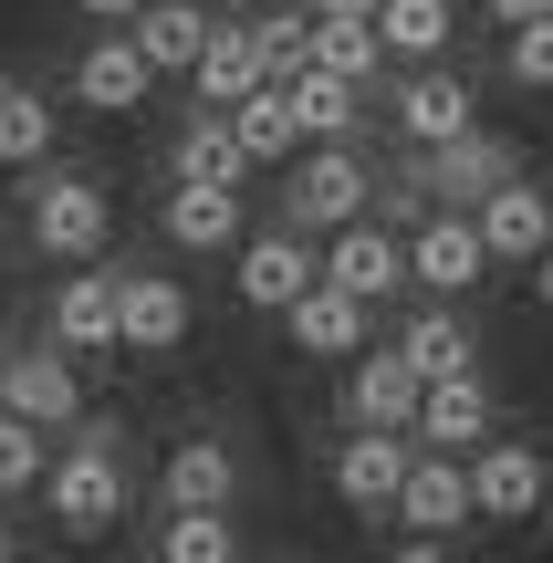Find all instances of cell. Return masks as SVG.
<instances>
[{"mask_svg":"<svg viewBox=\"0 0 553 563\" xmlns=\"http://www.w3.org/2000/svg\"><path fill=\"white\" fill-rule=\"evenodd\" d=\"M53 344L63 355H125V302H115V272H74L53 292Z\"/></svg>","mask_w":553,"mask_h":563,"instance_id":"obj_12","label":"cell"},{"mask_svg":"<svg viewBox=\"0 0 553 563\" xmlns=\"http://www.w3.org/2000/svg\"><path fill=\"white\" fill-rule=\"evenodd\" d=\"M376 32H387L397 63H439L450 32H460V11H450V0H376Z\"/></svg>","mask_w":553,"mask_h":563,"instance_id":"obj_26","label":"cell"},{"mask_svg":"<svg viewBox=\"0 0 553 563\" xmlns=\"http://www.w3.org/2000/svg\"><path fill=\"white\" fill-rule=\"evenodd\" d=\"M178 178H230V188L251 178V157H241V125H230L220 104H209V115L178 136Z\"/></svg>","mask_w":553,"mask_h":563,"instance_id":"obj_31","label":"cell"},{"mask_svg":"<svg viewBox=\"0 0 553 563\" xmlns=\"http://www.w3.org/2000/svg\"><path fill=\"white\" fill-rule=\"evenodd\" d=\"M345 407H355V428H418V407H429V376H418L397 344H376V355H355Z\"/></svg>","mask_w":553,"mask_h":563,"instance_id":"obj_13","label":"cell"},{"mask_svg":"<svg viewBox=\"0 0 553 563\" xmlns=\"http://www.w3.org/2000/svg\"><path fill=\"white\" fill-rule=\"evenodd\" d=\"M397 355H408L429 386H439V376H471V365H480V355H471V323H460L450 302H429V313H418L408 334H397Z\"/></svg>","mask_w":553,"mask_h":563,"instance_id":"obj_27","label":"cell"},{"mask_svg":"<svg viewBox=\"0 0 553 563\" xmlns=\"http://www.w3.org/2000/svg\"><path fill=\"white\" fill-rule=\"evenodd\" d=\"M167 511H230V490H241V460H230L220 439H178L167 449Z\"/></svg>","mask_w":553,"mask_h":563,"instance_id":"obj_23","label":"cell"},{"mask_svg":"<svg viewBox=\"0 0 553 563\" xmlns=\"http://www.w3.org/2000/svg\"><path fill=\"white\" fill-rule=\"evenodd\" d=\"M209 0H146L136 11V53L157 63V74H199V53H209Z\"/></svg>","mask_w":553,"mask_h":563,"instance_id":"obj_21","label":"cell"},{"mask_svg":"<svg viewBox=\"0 0 553 563\" xmlns=\"http://www.w3.org/2000/svg\"><path fill=\"white\" fill-rule=\"evenodd\" d=\"M418 167H429L439 209H480L491 188H512V178H522V157H512L501 136H480V125H471V136H450V146H418Z\"/></svg>","mask_w":553,"mask_h":563,"instance_id":"obj_8","label":"cell"},{"mask_svg":"<svg viewBox=\"0 0 553 563\" xmlns=\"http://www.w3.org/2000/svg\"><path fill=\"white\" fill-rule=\"evenodd\" d=\"M418 428H355L345 449H334V490H345V511H397V490H408L418 470Z\"/></svg>","mask_w":553,"mask_h":563,"instance_id":"obj_6","label":"cell"},{"mask_svg":"<svg viewBox=\"0 0 553 563\" xmlns=\"http://www.w3.org/2000/svg\"><path fill=\"white\" fill-rule=\"evenodd\" d=\"M397 522H408V532H429V543H450L460 522H480V501H471V470H460L450 449H418L408 490H397Z\"/></svg>","mask_w":553,"mask_h":563,"instance_id":"obj_10","label":"cell"},{"mask_svg":"<svg viewBox=\"0 0 553 563\" xmlns=\"http://www.w3.org/2000/svg\"><path fill=\"white\" fill-rule=\"evenodd\" d=\"M283 95H292V115H303V146H355V125H366V84L303 63V74H283Z\"/></svg>","mask_w":553,"mask_h":563,"instance_id":"obj_17","label":"cell"},{"mask_svg":"<svg viewBox=\"0 0 553 563\" xmlns=\"http://www.w3.org/2000/svg\"><path fill=\"white\" fill-rule=\"evenodd\" d=\"M512 84H522V95H553V11L512 32Z\"/></svg>","mask_w":553,"mask_h":563,"instance_id":"obj_35","label":"cell"},{"mask_svg":"<svg viewBox=\"0 0 553 563\" xmlns=\"http://www.w3.org/2000/svg\"><path fill=\"white\" fill-rule=\"evenodd\" d=\"M157 563H241V522L230 511H167Z\"/></svg>","mask_w":553,"mask_h":563,"instance_id":"obj_29","label":"cell"},{"mask_svg":"<svg viewBox=\"0 0 553 563\" xmlns=\"http://www.w3.org/2000/svg\"><path fill=\"white\" fill-rule=\"evenodd\" d=\"M0 563H11V522H0Z\"/></svg>","mask_w":553,"mask_h":563,"instance_id":"obj_42","label":"cell"},{"mask_svg":"<svg viewBox=\"0 0 553 563\" xmlns=\"http://www.w3.org/2000/svg\"><path fill=\"white\" fill-rule=\"evenodd\" d=\"M387 563H450V543H429V532H418V543H397Z\"/></svg>","mask_w":553,"mask_h":563,"instance_id":"obj_37","label":"cell"},{"mask_svg":"<svg viewBox=\"0 0 553 563\" xmlns=\"http://www.w3.org/2000/svg\"><path fill=\"white\" fill-rule=\"evenodd\" d=\"M32 481H53L42 428H32V418H0V501H11V490H32Z\"/></svg>","mask_w":553,"mask_h":563,"instance_id":"obj_34","label":"cell"},{"mask_svg":"<svg viewBox=\"0 0 553 563\" xmlns=\"http://www.w3.org/2000/svg\"><path fill=\"white\" fill-rule=\"evenodd\" d=\"M313 11H355V21H376V0H313Z\"/></svg>","mask_w":553,"mask_h":563,"instance_id":"obj_40","label":"cell"},{"mask_svg":"<svg viewBox=\"0 0 553 563\" xmlns=\"http://www.w3.org/2000/svg\"><path fill=\"white\" fill-rule=\"evenodd\" d=\"M0 418H11V386H0Z\"/></svg>","mask_w":553,"mask_h":563,"instance_id":"obj_43","label":"cell"},{"mask_svg":"<svg viewBox=\"0 0 553 563\" xmlns=\"http://www.w3.org/2000/svg\"><path fill=\"white\" fill-rule=\"evenodd\" d=\"M0 386H11V418H32V428H74L84 418V386H74V355L63 344H21L0 365Z\"/></svg>","mask_w":553,"mask_h":563,"instance_id":"obj_11","label":"cell"},{"mask_svg":"<svg viewBox=\"0 0 553 563\" xmlns=\"http://www.w3.org/2000/svg\"><path fill=\"white\" fill-rule=\"evenodd\" d=\"M366 209H376V178H366L355 146H313V157H292V178H283V220L292 230H345V220H366Z\"/></svg>","mask_w":553,"mask_h":563,"instance_id":"obj_2","label":"cell"},{"mask_svg":"<svg viewBox=\"0 0 553 563\" xmlns=\"http://www.w3.org/2000/svg\"><path fill=\"white\" fill-rule=\"evenodd\" d=\"M53 157V104L32 84H0V167H42Z\"/></svg>","mask_w":553,"mask_h":563,"instance_id":"obj_30","label":"cell"},{"mask_svg":"<svg viewBox=\"0 0 553 563\" xmlns=\"http://www.w3.org/2000/svg\"><path fill=\"white\" fill-rule=\"evenodd\" d=\"M366 313H376V302H355L345 282H313L283 323H292V344H303L313 365H345V355H366Z\"/></svg>","mask_w":553,"mask_h":563,"instance_id":"obj_14","label":"cell"},{"mask_svg":"<svg viewBox=\"0 0 553 563\" xmlns=\"http://www.w3.org/2000/svg\"><path fill=\"white\" fill-rule=\"evenodd\" d=\"M167 241L178 251H241L251 230H241V188L230 178H178L167 188Z\"/></svg>","mask_w":553,"mask_h":563,"instance_id":"obj_15","label":"cell"},{"mask_svg":"<svg viewBox=\"0 0 553 563\" xmlns=\"http://www.w3.org/2000/svg\"><path fill=\"white\" fill-rule=\"evenodd\" d=\"M471 501H480V522H533V511H543V460L512 449V439L480 449V460H471Z\"/></svg>","mask_w":553,"mask_h":563,"instance_id":"obj_19","label":"cell"},{"mask_svg":"<svg viewBox=\"0 0 553 563\" xmlns=\"http://www.w3.org/2000/svg\"><path fill=\"white\" fill-rule=\"evenodd\" d=\"M84 11H104V21H136V11H146V0H84Z\"/></svg>","mask_w":553,"mask_h":563,"instance_id":"obj_39","label":"cell"},{"mask_svg":"<svg viewBox=\"0 0 553 563\" xmlns=\"http://www.w3.org/2000/svg\"><path fill=\"white\" fill-rule=\"evenodd\" d=\"M471 220H480V241H491V262H543V251H553V199H543L533 178L491 188Z\"/></svg>","mask_w":553,"mask_h":563,"instance_id":"obj_16","label":"cell"},{"mask_svg":"<svg viewBox=\"0 0 553 563\" xmlns=\"http://www.w3.org/2000/svg\"><path fill=\"white\" fill-rule=\"evenodd\" d=\"M230 125H241V157H251V167H283L292 146H303V115H292V95H283V84L241 95V104H230Z\"/></svg>","mask_w":553,"mask_h":563,"instance_id":"obj_25","label":"cell"},{"mask_svg":"<svg viewBox=\"0 0 553 563\" xmlns=\"http://www.w3.org/2000/svg\"><path fill=\"white\" fill-rule=\"evenodd\" d=\"M387 115H397V136H408V146H450V136H471V125H480V95L460 74H439V63H418V74L387 95Z\"/></svg>","mask_w":553,"mask_h":563,"instance_id":"obj_7","label":"cell"},{"mask_svg":"<svg viewBox=\"0 0 553 563\" xmlns=\"http://www.w3.org/2000/svg\"><path fill=\"white\" fill-rule=\"evenodd\" d=\"M313 63H324V74H345V84H376L387 32H376V21H355V11H313Z\"/></svg>","mask_w":553,"mask_h":563,"instance_id":"obj_28","label":"cell"},{"mask_svg":"<svg viewBox=\"0 0 553 563\" xmlns=\"http://www.w3.org/2000/svg\"><path fill=\"white\" fill-rule=\"evenodd\" d=\"M230 282H241V302L251 313H292V302L324 282V251H303V230H251L241 251H230Z\"/></svg>","mask_w":553,"mask_h":563,"instance_id":"obj_4","label":"cell"},{"mask_svg":"<svg viewBox=\"0 0 553 563\" xmlns=\"http://www.w3.org/2000/svg\"><path fill=\"white\" fill-rule=\"evenodd\" d=\"M146 84H157V63L136 53V32H115V42H95V53L74 63V95L95 104V115H136V104H146Z\"/></svg>","mask_w":553,"mask_h":563,"instance_id":"obj_20","label":"cell"},{"mask_svg":"<svg viewBox=\"0 0 553 563\" xmlns=\"http://www.w3.org/2000/svg\"><path fill=\"white\" fill-rule=\"evenodd\" d=\"M188 84H199V95L220 104V115H230L241 95H262V84H272V63H262V32H251V21H220V32H209V53H199V74H188Z\"/></svg>","mask_w":553,"mask_h":563,"instance_id":"obj_22","label":"cell"},{"mask_svg":"<svg viewBox=\"0 0 553 563\" xmlns=\"http://www.w3.org/2000/svg\"><path fill=\"white\" fill-rule=\"evenodd\" d=\"M408 272H418V292L460 302L480 272H491V241H480V220H471V209H439V220H418V230H408Z\"/></svg>","mask_w":553,"mask_h":563,"instance_id":"obj_5","label":"cell"},{"mask_svg":"<svg viewBox=\"0 0 553 563\" xmlns=\"http://www.w3.org/2000/svg\"><path fill=\"white\" fill-rule=\"evenodd\" d=\"M324 282H345L355 302H387L397 282H418V272H408V241H397L387 220H345L324 241Z\"/></svg>","mask_w":553,"mask_h":563,"instance_id":"obj_9","label":"cell"},{"mask_svg":"<svg viewBox=\"0 0 553 563\" xmlns=\"http://www.w3.org/2000/svg\"><path fill=\"white\" fill-rule=\"evenodd\" d=\"M439 188H429V167H397V178H376V209L366 220H387V230H418V220H439Z\"/></svg>","mask_w":553,"mask_h":563,"instance_id":"obj_33","label":"cell"},{"mask_svg":"<svg viewBox=\"0 0 553 563\" xmlns=\"http://www.w3.org/2000/svg\"><path fill=\"white\" fill-rule=\"evenodd\" d=\"M480 11H491V21H501V32H522V21H543V11H553V0H480Z\"/></svg>","mask_w":553,"mask_h":563,"instance_id":"obj_36","label":"cell"},{"mask_svg":"<svg viewBox=\"0 0 553 563\" xmlns=\"http://www.w3.org/2000/svg\"><path fill=\"white\" fill-rule=\"evenodd\" d=\"M209 11H262V0H209Z\"/></svg>","mask_w":553,"mask_h":563,"instance_id":"obj_41","label":"cell"},{"mask_svg":"<svg viewBox=\"0 0 553 563\" xmlns=\"http://www.w3.org/2000/svg\"><path fill=\"white\" fill-rule=\"evenodd\" d=\"M115 241V199L95 178H32V251L42 262H95Z\"/></svg>","mask_w":553,"mask_h":563,"instance_id":"obj_3","label":"cell"},{"mask_svg":"<svg viewBox=\"0 0 553 563\" xmlns=\"http://www.w3.org/2000/svg\"><path fill=\"white\" fill-rule=\"evenodd\" d=\"M42 501H53V522H63V532H115V511H125V460H115V428H84V439L53 460Z\"/></svg>","mask_w":553,"mask_h":563,"instance_id":"obj_1","label":"cell"},{"mask_svg":"<svg viewBox=\"0 0 553 563\" xmlns=\"http://www.w3.org/2000/svg\"><path fill=\"white\" fill-rule=\"evenodd\" d=\"M251 32H262V63H272V84L313 63V11H262Z\"/></svg>","mask_w":553,"mask_h":563,"instance_id":"obj_32","label":"cell"},{"mask_svg":"<svg viewBox=\"0 0 553 563\" xmlns=\"http://www.w3.org/2000/svg\"><path fill=\"white\" fill-rule=\"evenodd\" d=\"M480 428H491V386H480V365H471V376H439L429 407H418V439H429V449H480Z\"/></svg>","mask_w":553,"mask_h":563,"instance_id":"obj_24","label":"cell"},{"mask_svg":"<svg viewBox=\"0 0 553 563\" xmlns=\"http://www.w3.org/2000/svg\"><path fill=\"white\" fill-rule=\"evenodd\" d=\"M115 302H125V355H167V344H188V292L167 272H115Z\"/></svg>","mask_w":553,"mask_h":563,"instance_id":"obj_18","label":"cell"},{"mask_svg":"<svg viewBox=\"0 0 553 563\" xmlns=\"http://www.w3.org/2000/svg\"><path fill=\"white\" fill-rule=\"evenodd\" d=\"M533 302H543V313H553V251H543V262H533Z\"/></svg>","mask_w":553,"mask_h":563,"instance_id":"obj_38","label":"cell"}]
</instances>
